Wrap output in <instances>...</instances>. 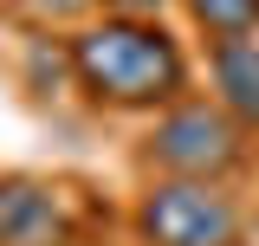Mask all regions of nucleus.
<instances>
[{"instance_id":"1","label":"nucleus","mask_w":259,"mask_h":246,"mask_svg":"<svg viewBox=\"0 0 259 246\" xmlns=\"http://www.w3.org/2000/svg\"><path fill=\"white\" fill-rule=\"evenodd\" d=\"M71 78L104 110H168L188 97V52L156 13H104L71 32Z\"/></svg>"},{"instance_id":"2","label":"nucleus","mask_w":259,"mask_h":246,"mask_svg":"<svg viewBox=\"0 0 259 246\" xmlns=\"http://www.w3.org/2000/svg\"><path fill=\"white\" fill-rule=\"evenodd\" d=\"M143 162L182 182H227L233 169H246V123H233L214 97H182L156 117Z\"/></svg>"},{"instance_id":"3","label":"nucleus","mask_w":259,"mask_h":246,"mask_svg":"<svg viewBox=\"0 0 259 246\" xmlns=\"http://www.w3.org/2000/svg\"><path fill=\"white\" fill-rule=\"evenodd\" d=\"M136 233L149 246H240V201L221 182L162 175L136 201Z\"/></svg>"},{"instance_id":"4","label":"nucleus","mask_w":259,"mask_h":246,"mask_svg":"<svg viewBox=\"0 0 259 246\" xmlns=\"http://www.w3.org/2000/svg\"><path fill=\"white\" fill-rule=\"evenodd\" d=\"M0 246H78L71 194L46 175H0Z\"/></svg>"},{"instance_id":"5","label":"nucleus","mask_w":259,"mask_h":246,"mask_svg":"<svg viewBox=\"0 0 259 246\" xmlns=\"http://www.w3.org/2000/svg\"><path fill=\"white\" fill-rule=\"evenodd\" d=\"M207 71H214V104L233 123L259 130V39H221V46H207Z\"/></svg>"},{"instance_id":"6","label":"nucleus","mask_w":259,"mask_h":246,"mask_svg":"<svg viewBox=\"0 0 259 246\" xmlns=\"http://www.w3.org/2000/svg\"><path fill=\"white\" fill-rule=\"evenodd\" d=\"M188 20L207 32V46H221V39H253L259 32V0H188Z\"/></svg>"},{"instance_id":"7","label":"nucleus","mask_w":259,"mask_h":246,"mask_svg":"<svg viewBox=\"0 0 259 246\" xmlns=\"http://www.w3.org/2000/svg\"><path fill=\"white\" fill-rule=\"evenodd\" d=\"M97 7H104V13H156L162 0H97Z\"/></svg>"},{"instance_id":"8","label":"nucleus","mask_w":259,"mask_h":246,"mask_svg":"<svg viewBox=\"0 0 259 246\" xmlns=\"http://www.w3.org/2000/svg\"><path fill=\"white\" fill-rule=\"evenodd\" d=\"M20 7H32V13H65L71 0H20Z\"/></svg>"}]
</instances>
